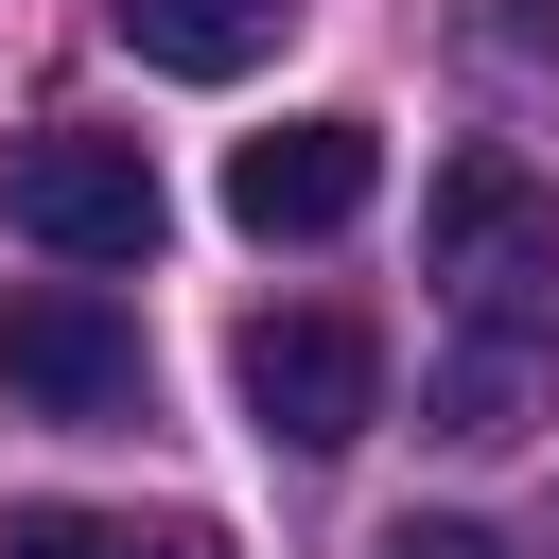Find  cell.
<instances>
[{"instance_id":"1","label":"cell","mask_w":559,"mask_h":559,"mask_svg":"<svg viewBox=\"0 0 559 559\" xmlns=\"http://www.w3.org/2000/svg\"><path fill=\"white\" fill-rule=\"evenodd\" d=\"M419 280H437L472 332H542V349H559V192H542L507 140H472V157L437 175V210H419Z\"/></svg>"},{"instance_id":"2","label":"cell","mask_w":559,"mask_h":559,"mask_svg":"<svg viewBox=\"0 0 559 559\" xmlns=\"http://www.w3.org/2000/svg\"><path fill=\"white\" fill-rule=\"evenodd\" d=\"M0 402L52 419V437H122L157 402V349L105 280H0Z\"/></svg>"},{"instance_id":"3","label":"cell","mask_w":559,"mask_h":559,"mask_svg":"<svg viewBox=\"0 0 559 559\" xmlns=\"http://www.w3.org/2000/svg\"><path fill=\"white\" fill-rule=\"evenodd\" d=\"M0 227H17L35 262H157L175 192H157L140 140H105V122H35V140L0 157Z\"/></svg>"},{"instance_id":"4","label":"cell","mask_w":559,"mask_h":559,"mask_svg":"<svg viewBox=\"0 0 559 559\" xmlns=\"http://www.w3.org/2000/svg\"><path fill=\"white\" fill-rule=\"evenodd\" d=\"M245 419H262L280 454H349V437L384 419V332H367V314H332V297L245 314Z\"/></svg>"},{"instance_id":"5","label":"cell","mask_w":559,"mask_h":559,"mask_svg":"<svg viewBox=\"0 0 559 559\" xmlns=\"http://www.w3.org/2000/svg\"><path fill=\"white\" fill-rule=\"evenodd\" d=\"M367 192H384V140H367V122H280V140L227 157V227H245V245H332Z\"/></svg>"},{"instance_id":"6","label":"cell","mask_w":559,"mask_h":559,"mask_svg":"<svg viewBox=\"0 0 559 559\" xmlns=\"http://www.w3.org/2000/svg\"><path fill=\"white\" fill-rule=\"evenodd\" d=\"M280 17H297V0H105V35H122L140 70H175V87H245V70L280 52Z\"/></svg>"},{"instance_id":"7","label":"cell","mask_w":559,"mask_h":559,"mask_svg":"<svg viewBox=\"0 0 559 559\" xmlns=\"http://www.w3.org/2000/svg\"><path fill=\"white\" fill-rule=\"evenodd\" d=\"M542 384H559L542 332H472V349L437 367V437H454V454H507V437H542Z\"/></svg>"},{"instance_id":"8","label":"cell","mask_w":559,"mask_h":559,"mask_svg":"<svg viewBox=\"0 0 559 559\" xmlns=\"http://www.w3.org/2000/svg\"><path fill=\"white\" fill-rule=\"evenodd\" d=\"M0 559H227V524H192V507H17L0 524Z\"/></svg>"},{"instance_id":"9","label":"cell","mask_w":559,"mask_h":559,"mask_svg":"<svg viewBox=\"0 0 559 559\" xmlns=\"http://www.w3.org/2000/svg\"><path fill=\"white\" fill-rule=\"evenodd\" d=\"M367 559H507V542H489V524H454V507H402Z\"/></svg>"}]
</instances>
